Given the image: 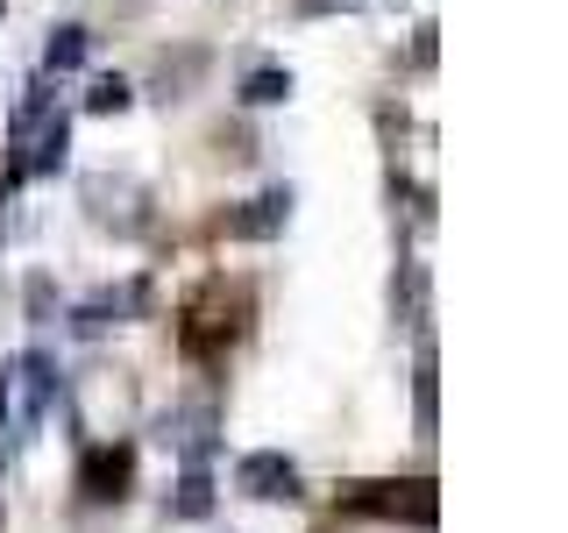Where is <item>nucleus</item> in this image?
Returning <instances> with one entry per match:
<instances>
[{"label": "nucleus", "instance_id": "f257e3e1", "mask_svg": "<svg viewBox=\"0 0 568 533\" xmlns=\"http://www.w3.org/2000/svg\"><path fill=\"white\" fill-rule=\"evenodd\" d=\"M242 313H248L242 292H227V284H206V292L185 306V349H192V355L227 349V342L242 334Z\"/></svg>", "mask_w": 568, "mask_h": 533}, {"label": "nucleus", "instance_id": "f03ea898", "mask_svg": "<svg viewBox=\"0 0 568 533\" xmlns=\"http://www.w3.org/2000/svg\"><path fill=\"white\" fill-rule=\"evenodd\" d=\"M348 512H369V520H413V526H434V512H440V497L426 476H413V484H355L342 497Z\"/></svg>", "mask_w": 568, "mask_h": 533}, {"label": "nucleus", "instance_id": "7ed1b4c3", "mask_svg": "<svg viewBox=\"0 0 568 533\" xmlns=\"http://www.w3.org/2000/svg\"><path fill=\"white\" fill-rule=\"evenodd\" d=\"M129 476H135V455L129 449H93V455L79 462V491L100 497V505H106V497H129Z\"/></svg>", "mask_w": 568, "mask_h": 533}, {"label": "nucleus", "instance_id": "20e7f679", "mask_svg": "<svg viewBox=\"0 0 568 533\" xmlns=\"http://www.w3.org/2000/svg\"><path fill=\"white\" fill-rule=\"evenodd\" d=\"M235 476H242L248 497H292V491H298V470H292L284 455H248Z\"/></svg>", "mask_w": 568, "mask_h": 533}, {"label": "nucleus", "instance_id": "39448f33", "mask_svg": "<svg viewBox=\"0 0 568 533\" xmlns=\"http://www.w3.org/2000/svg\"><path fill=\"white\" fill-rule=\"evenodd\" d=\"M284 213H292V192H263L248 213H235V235H277Z\"/></svg>", "mask_w": 568, "mask_h": 533}, {"label": "nucleus", "instance_id": "423d86ee", "mask_svg": "<svg viewBox=\"0 0 568 533\" xmlns=\"http://www.w3.org/2000/svg\"><path fill=\"white\" fill-rule=\"evenodd\" d=\"M284 93H292V71H277V64H263L256 79L242 86V100H248V107H277Z\"/></svg>", "mask_w": 568, "mask_h": 533}, {"label": "nucleus", "instance_id": "0eeeda50", "mask_svg": "<svg viewBox=\"0 0 568 533\" xmlns=\"http://www.w3.org/2000/svg\"><path fill=\"white\" fill-rule=\"evenodd\" d=\"M171 512H178V520H206V512H213V484H206L200 470H192L185 484H178V497H171Z\"/></svg>", "mask_w": 568, "mask_h": 533}, {"label": "nucleus", "instance_id": "6e6552de", "mask_svg": "<svg viewBox=\"0 0 568 533\" xmlns=\"http://www.w3.org/2000/svg\"><path fill=\"white\" fill-rule=\"evenodd\" d=\"M43 58H50V71H71V64L85 58V29H58V36H50V50H43Z\"/></svg>", "mask_w": 568, "mask_h": 533}, {"label": "nucleus", "instance_id": "1a4fd4ad", "mask_svg": "<svg viewBox=\"0 0 568 533\" xmlns=\"http://www.w3.org/2000/svg\"><path fill=\"white\" fill-rule=\"evenodd\" d=\"M29 405H36V413H43V405H50V391H58V370H50V355H29Z\"/></svg>", "mask_w": 568, "mask_h": 533}, {"label": "nucleus", "instance_id": "9d476101", "mask_svg": "<svg viewBox=\"0 0 568 533\" xmlns=\"http://www.w3.org/2000/svg\"><path fill=\"white\" fill-rule=\"evenodd\" d=\"M85 107H93V114H121V107H129V86H121V79H100L93 93H85Z\"/></svg>", "mask_w": 568, "mask_h": 533}, {"label": "nucleus", "instance_id": "9b49d317", "mask_svg": "<svg viewBox=\"0 0 568 533\" xmlns=\"http://www.w3.org/2000/svg\"><path fill=\"white\" fill-rule=\"evenodd\" d=\"M419 426H434V363H419Z\"/></svg>", "mask_w": 568, "mask_h": 533}]
</instances>
